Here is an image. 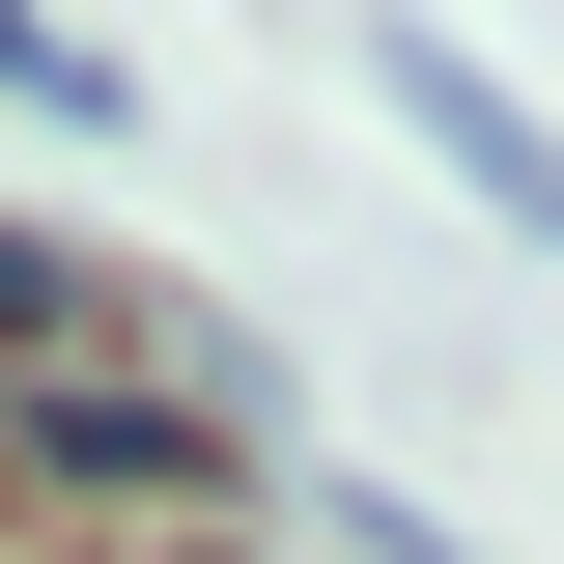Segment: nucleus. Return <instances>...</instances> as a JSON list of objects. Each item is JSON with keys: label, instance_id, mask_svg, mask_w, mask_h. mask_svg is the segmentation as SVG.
<instances>
[{"label": "nucleus", "instance_id": "20e7f679", "mask_svg": "<svg viewBox=\"0 0 564 564\" xmlns=\"http://www.w3.org/2000/svg\"><path fill=\"white\" fill-rule=\"evenodd\" d=\"M57 311H85V254H29V226H0V367H57Z\"/></svg>", "mask_w": 564, "mask_h": 564}, {"label": "nucleus", "instance_id": "f03ea898", "mask_svg": "<svg viewBox=\"0 0 564 564\" xmlns=\"http://www.w3.org/2000/svg\"><path fill=\"white\" fill-rule=\"evenodd\" d=\"M395 113H423V141H452V170H480V198H508V226H564V141H536V113H508V85H480V57H395Z\"/></svg>", "mask_w": 564, "mask_h": 564}, {"label": "nucleus", "instance_id": "7ed1b4c3", "mask_svg": "<svg viewBox=\"0 0 564 564\" xmlns=\"http://www.w3.org/2000/svg\"><path fill=\"white\" fill-rule=\"evenodd\" d=\"M0 85H29V113H113V57H85V29H29V0H0Z\"/></svg>", "mask_w": 564, "mask_h": 564}, {"label": "nucleus", "instance_id": "f257e3e1", "mask_svg": "<svg viewBox=\"0 0 564 564\" xmlns=\"http://www.w3.org/2000/svg\"><path fill=\"white\" fill-rule=\"evenodd\" d=\"M0 480H113V508H198L226 423L198 395H85V367H0Z\"/></svg>", "mask_w": 564, "mask_h": 564}]
</instances>
